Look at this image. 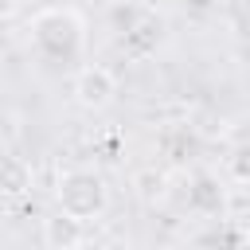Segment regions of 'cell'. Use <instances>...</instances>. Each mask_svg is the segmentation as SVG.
I'll list each match as a JSON object with an SVG mask.
<instances>
[{
  "mask_svg": "<svg viewBox=\"0 0 250 250\" xmlns=\"http://www.w3.org/2000/svg\"><path fill=\"white\" fill-rule=\"evenodd\" d=\"M223 207H227V191H223V184H219L211 172L191 176V188H188V211L199 215V219H223Z\"/></svg>",
  "mask_w": 250,
  "mask_h": 250,
  "instance_id": "obj_5",
  "label": "cell"
},
{
  "mask_svg": "<svg viewBox=\"0 0 250 250\" xmlns=\"http://www.w3.org/2000/svg\"><path fill=\"white\" fill-rule=\"evenodd\" d=\"M86 227H90V223H82V219H74V215H66V211L55 207V215H47V219L39 223V242H43L47 250H78V246H86V238H90Z\"/></svg>",
  "mask_w": 250,
  "mask_h": 250,
  "instance_id": "obj_4",
  "label": "cell"
},
{
  "mask_svg": "<svg viewBox=\"0 0 250 250\" xmlns=\"http://www.w3.org/2000/svg\"><path fill=\"white\" fill-rule=\"evenodd\" d=\"M227 180L238 184V188H250V141L234 145L230 156H227Z\"/></svg>",
  "mask_w": 250,
  "mask_h": 250,
  "instance_id": "obj_8",
  "label": "cell"
},
{
  "mask_svg": "<svg viewBox=\"0 0 250 250\" xmlns=\"http://www.w3.org/2000/svg\"><path fill=\"white\" fill-rule=\"evenodd\" d=\"M31 184H35V168H31V160H23V156H8L4 160V195L8 199H20V195H27L31 191Z\"/></svg>",
  "mask_w": 250,
  "mask_h": 250,
  "instance_id": "obj_7",
  "label": "cell"
},
{
  "mask_svg": "<svg viewBox=\"0 0 250 250\" xmlns=\"http://www.w3.org/2000/svg\"><path fill=\"white\" fill-rule=\"evenodd\" d=\"M55 207L82 219V223H98L109 211V184L102 172L94 168H66L55 180Z\"/></svg>",
  "mask_w": 250,
  "mask_h": 250,
  "instance_id": "obj_2",
  "label": "cell"
},
{
  "mask_svg": "<svg viewBox=\"0 0 250 250\" xmlns=\"http://www.w3.org/2000/svg\"><path fill=\"white\" fill-rule=\"evenodd\" d=\"M23 8H27V0H0V16H4V23H16Z\"/></svg>",
  "mask_w": 250,
  "mask_h": 250,
  "instance_id": "obj_9",
  "label": "cell"
},
{
  "mask_svg": "<svg viewBox=\"0 0 250 250\" xmlns=\"http://www.w3.org/2000/svg\"><path fill=\"white\" fill-rule=\"evenodd\" d=\"M168 172L164 168H141V172H133V195L145 203V207H156V203H164L168 199Z\"/></svg>",
  "mask_w": 250,
  "mask_h": 250,
  "instance_id": "obj_6",
  "label": "cell"
},
{
  "mask_svg": "<svg viewBox=\"0 0 250 250\" xmlns=\"http://www.w3.org/2000/svg\"><path fill=\"white\" fill-rule=\"evenodd\" d=\"M137 4H141L145 12H160V8H168L172 0H137Z\"/></svg>",
  "mask_w": 250,
  "mask_h": 250,
  "instance_id": "obj_10",
  "label": "cell"
},
{
  "mask_svg": "<svg viewBox=\"0 0 250 250\" xmlns=\"http://www.w3.org/2000/svg\"><path fill=\"white\" fill-rule=\"evenodd\" d=\"M27 47L43 62H74L86 47V20L66 4L39 8L27 20Z\"/></svg>",
  "mask_w": 250,
  "mask_h": 250,
  "instance_id": "obj_1",
  "label": "cell"
},
{
  "mask_svg": "<svg viewBox=\"0 0 250 250\" xmlns=\"http://www.w3.org/2000/svg\"><path fill=\"white\" fill-rule=\"evenodd\" d=\"M70 94H74V102H78L86 113H102V109H109V105L117 102V74H113L109 66H102V62H86V66L74 74Z\"/></svg>",
  "mask_w": 250,
  "mask_h": 250,
  "instance_id": "obj_3",
  "label": "cell"
}]
</instances>
